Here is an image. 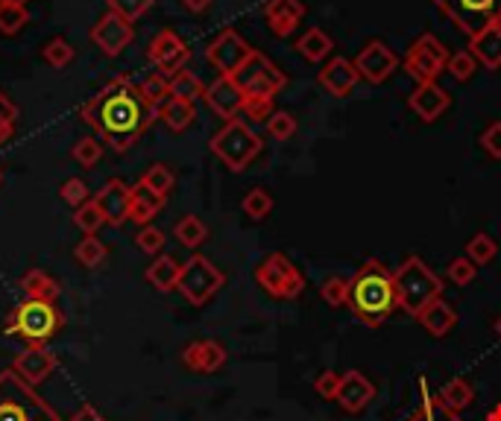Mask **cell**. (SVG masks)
<instances>
[{"label": "cell", "instance_id": "1", "mask_svg": "<svg viewBox=\"0 0 501 421\" xmlns=\"http://www.w3.org/2000/svg\"><path fill=\"white\" fill-rule=\"evenodd\" d=\"M79 120L89 123L115 152H127L159 120V108L144 100L141 86L120 74L79 108Z\"/></svg>", "mask_w": 501, "mask_h": 421}, {"label": "cell", "instance_id": "2", "mask_svg": "<svg viewBox=\"0 0 501 421\" xmlns=\"http://www.w3.org/2000/svg\"><path fill=\"white\" fill-rule=\"evenodd\" d=\"M350 307L367 328H381L399 307L393 270L379 261H367L350 278Z\"/></svg>", "mask_w": 501, "mask_h": 421}, {"label": "cell", "instance_id": "3", "mask_svg": "<svg viewBox=\"0 0 501 421\" xmlns=\"http://www.w3.org/2000/svg\"><path fill=\"white\" fill-rule=\"evenodd\" d=\"M393 284H396V302L399 311H405L408 316H420L431 302L443 299V281L440 275L431 270V266L416 258L408 255L393 270Z\"/></svg>", "mask_w": 501, "mask_h": 421}, {"label": "cell", "instance_id": "4", "mask_svg": "<svg viewBox=\"0 0 501 421\" xmlns=\"http://www.w3.org/2000/svg\"><path fill=\"white\" fill-rule=\"evenodd\" d=\"M0 421H62L53 406L36 395L30 384L6 369L0 372Z\"/></svg>", "mask_w": 501, "mask_h": 421}, {"label": "cell", "instance_id": "5", "mask_svg": "<svg viewBox=\"0 0 501 421\" xmlns=\"http://www.w3.org/2000/svg\"><path fill=\"white\" fill-rule=\"evenodd\" d=\"M65 316L56 307V302H36V299H24L6 319V331L21 336L30 345H45L50 336L59 334Z\"/></svg>", "mask_w": 501, "mask_h": 421}, {"label": "cell", "instance_id": "6", "mask_svg": "<svg viewBox=\"0 0 501 421\" xmlns=\"http://www.w3.org/2000/svg\"><path fill=\"white\" fill-rule=\"evenodd\" d=\"M214 156L229 167L232 173H244L249 164L256 161V156L261 152L264 140L253 132V126L244 123L241 118L226 120V126L208 140Z\"/></svg>", "mask_w": 501, "mask_h": 421}, {"label": "cell", "instance_id": "7", "mask_svg": "<svg viewBox=\"0 0 501 421\" xmlns=\"http://www.w3.org/2000/svg\"><path fill=\"white\" fill-rule=\"evenodd\" d=\"M232 79H235V86L244 91L246 100H264V103H273V97L282 91L287 82L282 70L258 50H253V56L235 70Z\"/></svg>", "mask_w": 501, "mask_h": 421}, {"label": "cell", "instance_id": "8", "mask_svg": "<svg viewBox=\"0 0 501 421\" xmlns=\"http://www.w3.org/2000/svg\"><path fill=\"white\" fill-rule=\"evenodd\" d=\"M431 4L461 26L469 38L490 26H501V0H431Z\"/></svg>", "mask_w": 501, "mask_h": 421}, {"label": "cell", "instance_id": "9", "mask_svg": "<svg viewBox=\"0 0 501 421\" xmlns=\"http://www.w3.org/2000/svg\"><path fill=\"white\" fill-rule=\"evenodd\" d=\"M256 281L273 299H297L305 290L302 272L297 270L294 261L282 255V252H273V255H267L256 266Z\"/></svg>", "mask_w": 501, "mask_h": 421}, {"label": "cell", "instance_id": "10", "mask_svg": "<svg viewBox=\"0 0 501 421\" xmlns=\"http://www.w3.org/2000/svg\"><path fill=\"white\" fill-rule=\"evenodd\" d=\"M223 284H226V275H223L205 255H193V258H188L183 263V272H179V287L176 290L183 293L188 304L203 307Z\"/></svg>", "mask_w": 501, "mask_h": 421}, {"label": "cell", "instance_id": "11", "mask_svg": "<svg viewBox=\"0 0 501 421\" xmlns=\"http://www.w3.org/2000/svg\"><path fill=\"white\" fill-rule=\"evenodd\" d=\"M445 62H449V50L443 47V41L431 33H423L405 56V70L416 79V86H425V82H437V77L445 70Z\"/></svg>", "mask_w": 501, "mask_h": 421}, {"label": "cell", "instance_id": "12", "mask_svg": "<svg viewBox=\"0 0 501 421\" xmlns=\"http://www.w3.org/2000/svg\"><path fill=\"white\" fill-rule=\"evenodd\" d=\"M249 56H253V47H249L235 30H223L212 45L205 47V59L220 77H232Z\"/></svg>", "mask_w": 501, "mask_h": 421}, {"label": "cell", "instance_id": "13", "mask_svg": "<svg viewBox=\"0 0 501 421\" xmlns=\"http://www.w3.org/2000/svg\"><path fill=\"white\" fill-rule=\"evenodd\" d=\"M147 56H150V62L156 65L159 74L173 77V74H179V70H185V65L191 59V47L173 30H162L150 41Z\"/></svg>", "mask_w": 501, "mask_h": 421}, {"label": "cell", "instance_id": "14", "mask_svg": "<svg viewBox=\"0 0 501 421\" xmlns=\"http://www.w3.org/2000/svg\"><path fill=\"white\" fill-rule=\"evenodd\" d=\"M355 67H358V74L364 77L367 82H372V86H379V82H384L390 74L396 70L399 59H396V53L390 50L384 41L379 38H372L367 41L364 47H360V53L355 56Z\"/></svg>", "mask_w": 501, "mask_h": 421}, {"label": "cell", "instance_id": "15", "mask_svg": "<svg viewBox=\"0 0 501 421\" xmlns=\"http://www.w3.org/2000/svg\"><path fill=\"white\" fill-rule=\"evenodd\" d=\"M56 369H59V360H56V354L47 345H26L16 357V363H12V372L30 386L47 381Z\"/></svg>", "mask_w": 501, "mask_h": 421}, {"label": "cell", "instance_id": "16", "mask_svg": "<svg viewBox=\"0 0 501 421\" xmlns=\"http://www.w3.org/2000/svg\"><path fill=\"white\" fill-rule=\"evenodd\" d=\"M203 100L208 103V108H212L217 118L235 120L244 111L246 97H244V91L238 86H235L232 77H217L212 86H205Z\"/></svg>", "mask_w": 501, "mask_h": 421}, {"label": "cell", "instance_id": "17", "mask_svg": "<svg viewBox=\"0 0 501 421\" xmlns=\"http://www.w3.org/2000/svg\"><path fill=\"white\" fill-rule=\"evenodd\" d=\"M94 202L100 205L103 217L109 226H123L130 220V205H132V188L123 179H111L97 190Z\"/></svg>", "mask_w": 501, "mask_h": 421}, {"label": "cell", "instance_id": "18", "mask_svg": "<svg viewBox=\"0 0 501 421\" xmlns=\"http://www.w3.org/2000/svg\"><path fill=\"white\" fill-rule=\"evenodd\" d=\"M132 24L123 21L115 12H106V15L91 26V41L100 47L106 56H118L123 53V47L132 41Z\"/></svg>", "mask_w": 501, "mask_h": 421}, {"label": "cell", "instance_id": "19", "mask_svg": "<svg viewBox=\"0 0 501 421\" xmlns=\"http://www.w3.org/2000/svg\"><path fill=\"white\" fill-rule=\"evenodd\" d=\"M375 398V386L367 375H360L358 369L340 375V389H338V404L346 413H364L370 401Z\"/></svg>", "mask_w": 501, "mask_h": 421}, {"label": "cell", "instance_id": "20", "mask_svg": "<svg viewBox=\"0 0 501 421\" xmlns=\"http://www.w3.org/2000/svg\"><path fill=\"white\" fill-rule=\"evenodd\" d=\"M452 97L445 88H440L437 82H425V86H416L408 106L413 108V115L425 120V123H434L445 108H449Z\"/></svg>", "mask_w": 501, "mask_h": 421}, {"label": "cell", "instance_id": "21", "mask_svg": "<svg viewBox=\"0 0 501 421\" xmlns=\"http://www.w3.org/2000/svg\"><path fill=\"white\" fill-rule=\"evenodd\" d=\"M183 363L191 372L212 375L223 366V363H226V348H223L217 340H197V343L185 345Z\"/></svg>", "mask_w": 501, "mask_h": 421}, {"label": "cell", "instance_id": "22", "mask_svg": "<svg viewBox=\"0 0 501 421\" xmlns=\"http://www.w3.org/2000/svg\"><path fill=\"white\" fill-rule=\"evenodd\" d=\"M302 15H305L302 0H267V6H264V18H267L270 30L278 38L294 33L302 21Z\"/></svg>", "mask_w": 501, "mask_h": 421}, {"label": "cell", "instance_id": "23", "mask_svg": "<svg viewBox=\"0 0 501 421\" xmlns=\"http://www.w3.org/2000/svg\"><path fill=\"white\" fill-rule=\"evenodd\" d=\"M360 79L358 67L352 59H343V56H338V59H331L323 70H319V86H323L331 97H346L355 82Z\"/></svg>", "mask_w": 501, "mask_h": 421}, {"label": "cell", "instance_id": "24", "mask_svg": "<svg viewBox=\"0 0 501 421\" xmlns=\"http://www.w3.org/2000/svg\"><path fill=\"white\" fill-rule=\"evenodd\" d=\"M416 322H420L431 336H437L440 340V336H445L457 325V311L445 299H437V302H431L420 316H416Z\"/></svg>", "mask_w": 501, "mask_h": 421}, {"label": "cell", "instance_id": "25", "mask_svg": "<svg viewBox=\"0 0 501 421\" xmlns=\"http://www.w3.org/2000/svg\"><path fill=\"white\" fill-rule=\"evenodd\" d=\"M469 53L475 56L486 70H498L501 67V26H490V30L469 38Z\"/></svg>", "mask_w": 501, "mask_h": 421}, {"label": "cell", "instance_id": "26", "mask_svg": "<svg viewBox=\"0 0 501 421\" xmlns=\"http://www.w3.org/2000/svg\"><path fill=\"white\" fill-rule=\"evenodd\" d=\"M164 196L152 193L150 188H144L141 181L132 188V205H130V220L135 222V226H150L152 220H156V214L164 208Z\"/></svg>", "mask_w": 501, "mask_h": 421}, {"label": "cell", "instance_id": "27", "mask_svg": "<svg viewBox=\"0 0 501 421\" xmlns=\"http://www.w3.org/2000/svg\"><path fill=\"white\" fill-rule=\"evenodd\" d=\"M179 272H183V263H176L171 255H162L147 266V281L159 293H173L179 287Z\"/></svg>", "mask_w": 501, "mask_h": 421}, {"label": "cell", "instance_id": "28", "mask_svg": "<svg viewBox=\"0 0 501 421\" xmlns=\"http://www.w3.org/2000/svg\"><path fill=\"white\" fill-rule=\"evenodd\" d=\"M21 290H24L26 299H36V302H56V299H59V284H56V278L47 275L45 270L24 272Z\"/></svg>", "mask_w": 501, "mask_h": 421}, {"label": "cell", "instance_id": "29", "mask_svg": "<svg viewBox=\"0 0 501 421\" xmlns=\"http://www.w3.org/2000/svg\"><path fill=\"white\" fill-rule=\"evenodd\" d=\"M159 118L164 120L167 129L185 132L188 126L193 123V118H197V111H193V103H185V100H176V97H171V100L159 108Z\"/></svg>", "mask_w": 501, "mask_h": 421}, {"label": "cell", "instance_id": "30", "mask_svg": "<svg viewBox=\"0 0 501 421\" xmlns=\"http://www.w3.org/2000/svg\"><path fill=\"white\" fill-rule=\"evenodd\" d=\"M437 398L449 406L452 413H461L466 410V406L472 404V398H475V389H472L464 377H454V381H445L437 392Z\"/></svg>", "mask_w": 501, "mask_h": 421}, {"label": "cell", "instance_id": "31", "mask_svg": "<svg viewBox=\"0 0 501 421\" xmlns=\"http://www.w3.org/2000/svg\"><path fill=\"white\" fill-rule=\"evenodd\" d=\"M420 386H423V404L416 406L413 416H411L408 421H461V416L452 413L449 406H445L437 395H428L425 381H423Z\"/></svg>", "mask_w": 501, "mask_h": 421}, {"label": "cell", "instance_id": "32", "mask_svg": "<svg viewBox=\"0 0 501 421\" xmlns=\"http://www.w3.org/2000/svg\"><path fill=\"white\" fill-rule=\"evenodd\" d=\"M331 38L323 33V30H319V26H314V30H308V33H305L299 41H297V50L305 56V59H308V62H323L326 59V56L331 53Z\"/></svg>", "mask_w": 501, "mask_h": 421}, {"label": "cell", "instance_id": "33", "mask_svg": "<svg viewBox=\"0 0 501 421\" xmlns=\"http://www.w3.org/2000/svg\"><path fill=\"white\" fill-rule=\"evenodd\" d=\"M173 234H176V241L183 243L185 249H200V246L208 241L205 222H203L200 217H193V214H188V217L179 220V222H176V229H173Z\"/></svg>", "mask_w": 501, "mask_h": 421}, {"label": "cell", "instance_id": "34", "mask_svg": "<svg viewBox=\"0 0 501 421\" xmlns=\"http://www.w3.org/2000/svg\"><path fill=\"white\" fill-rule=\"evenodd\" d=\"M203 94H205L203 79L197 74H191V70H179V74L171 77V97H176V100L193 103L200 100Z\"/></svg>", "mask_w": 501, "mask_h": 421}, {"label": "cell", "instance_id": "35", "mask_svg": "<svg viewBox=\"0 0 501 421\" xmlns=\"http://www.w3.org/2000/svg\"><path fill=\"white\" fill-rule=\"evenodd\" d=\"M141 185L167 200V196H171V190H173V185H176V176H173V170L167 164H152L150 170L141 176Z\"/></svg>", "mask_w": 501, "mask_h": 421}, {"label": "cell", "instance_id": "36", "mask_svg": "<svg viewBox=\"0 0 501 421\" xmlns=\"http://www.w3.org/2000/svg\"><path fill=\"white\" fill-rule=\"evenodd\" d=\"M141 94H144V100L150 106H156L162 108L167 100H171V77H164V74H150L144 82H141Z\"/></svg>", "mask_w": 501, "mask_h": 421}, {"label": "cell", "instance_id": "37", "mask_svg": "<svg viewBox=\"0 0 501 421\" xmlns=\"http://www.w3.org/2000/svg\"><path fill=\"white\" fill-rule=\"evenodd\" d=\"M74 258H77V263H82V266H89V270H97L103 261H106V246L97 241L94 234H86L82 241L77 243V249H74Z\"/></svg>", "mask_w": 501, "mask_h": 421}, {"label": "cell", "instance_id": "38", "mask_svg": "<svg viewBox=\"0 0 501 421\" xmlns=\"http://www.w3.org/2000/svg\"><path fill=\"white\" fill-rule=\"evenodd\" d=\"M496 255H498V243L493 241L490 234H484V231L475 234V237H472V241L466 243V258H469L472 263H475V266H486Z\"/></svg>", "mask_w": 501, "mask_h": 421}, {"label": "cell", "instance_id": "39", "mask_svg": "<svg viewBox=\"0 0 501 421\" xmlns=\"http://www.w3.org/2000/svg\"><path fill=\"white\" fill-rule=\"evenodd\" d=\"M30 24V12L26 6H16V4H0V33L4 36H16L24 26Z\"/></svg>", "mask_w": 501, "mask_h": 421}, {"label": "cell", "instance_id": "40", "mask_svg": "<svg viewBox=\"0 0 501 421\" xmlns=\"http://www.w3.org/2000/svg\"><path fill=\"white\" fill-rule=\"evenodd\" d=\"M103 222H106V217H103L100 205H97L94 200H89L86 205H79V208L74 210V226H77L82 234H97V229H100Z\"/></svg>", "mask_w": 501, "mask_h": 421}, {"label": "cell", "instance_id": "41", "mask_svg": "<svg viewBox=\"0 0 501 421\" xmlns=\"http://www.w3.org/2000/svg\"><path fill=\"white\" fill-rule=\"evenodd\" d=\"M41 56H45V62H47L50 67L62 70V67H68V65L74 62V56H77V53H74V47L68 45L65 38L56 36V38H50L47 45H45V50H41Z\"/></svg>", "mask_w": 501, "mask_h": 421}, {"label": "cell", "instance_id": "42", "mask_svg": "<svg viewBox=\"0 0 501 421\" xmlns=\"http://www.w3.org/2000/svg\"><path fill=\"white\" fill-rule=\"evenodd\" d=\"M319 296H323L329 307H350V278H340V275L329 278L323 290H319Z\"/></svg>", "mask_w": 501, "mask_h": 421}, {"label": "cell", "instance_id": "43", "mask_svg": "<svg viewBox=\"0 0 501 421\" xmlns=\"http://www.w3.org/2000/svg\"><path fill=\"white\" fill-rule=\"evenodd\" d=\"M244 214L246 217H253V220H264L273 210V196L267 190H261V188H253L246 196H244Z\"/></svg>", "mask_w": 501, "mask_h": 421}, {"label": "cell", "instance_id": "44", "mask_svg": "<svg viewBox=\"0 0 501 421\" xmlns=\"http://www.w3.org/2000/svg\"><path fill=\"white\" fill-rule=\"evenodd\" d=\"M445 70L457 79V82H466L472 74L478 70V59L472 56L469 50H461V53H449V62H445Z\"/></svg>", "mask_w": 501, "mask_h": 421}, {"label": "cell", "instance_id": "45", "mask_svg": "<svg viewBox=\"0 0 501 421\" xmlns=\"http://www.w3.org/2000/svg\"><path fill=\"white\" fill-rule=\"evenodd\" d=\"M267 135L273 140H290L297 135V118L290 111H273L267 118Z\"/></svg>", "mask_w": 501, "mask_h": 421}, {"label": "cell", "instance_id": "46", "mask_svg": "<svg viewBox=\"0 0 501 421\" xmlns=\"http://www.w3.org/2000/svg\"><path fill=\"white\" fill-rule=\"evenodd\" d=\"M152 4H156V0H109V12H115L123 21L135 24L141 15H147Z\"/></svg>", "mask_w": 501, "mask_h": 421}, {"label": "cell", "instance_id": "47", "mask_svg": "<svg viewBox=\"0 0 501 421\" xmlns=\"http://www.w3.org/2000/svg\"><path fill=\"white\" fill-rule=\"evenodd\" d=\"M71 156L79 167H94L103 156V144L97 138H79L74 144V149H71Z\"/></svg>", "mask_w": 501, "mask_h": 421}, {"label": "cell", "instance_id": "48", "mask_svg": "<svg viewBox=\"0 0 501 421\" xmlns=\"http://www.w3.org/2000/svg\"><path fill=\"white\" fill-rule=\"evenodd\" d=\"M475 272H478V266L472 263L469 258H454L449 263V270H445V278H449L454 287H466V284L475 281Z\"/></svg>", "mask_w": 501, "mask_h": 421}, {"label": "cell", "instance_id": "49", "mask_svg": "<svg viewBox=\"0 0 501 421\" xmlns=\"http://www.w3.org/2000/svg\"><path fill=\"white\" fill-rule=\"evenodd\" d=\"M59 196L71 208H79V205H86L91 200V190H89V185L82 179H68V181H62Z\"/></svg>", "mask_w": 501, "mask_h": 421}, {"label": "cell", "instance_id": "50", "mask_svg": "<svg viewBox=\"0 0 501 421\" xmlns=\"http://www.w3.org/2000/svg\"><path fill=\"white\" fill-rule=\"evenodd\" d=\"M135 246L147 252V255H159V252L164 249V231L156 226H141L135 234Z\"/></svg>", "mask_w": 501, "mask_h": 421}, {"label": "cell", "instance_id": "51", "mask_svg": "<svg viewBox=\"0 0 501 421\" xmlns=\"http://www.w3.org/2000/svg\"><path fill=\"white\" fill-rule=\"evenodd\" d=\"M314 389H317V395L319 398H326V401H338V389H340V375L338 372H331L326 369L323 375L314 381Z\"/></svg>", "mask_w": 501, "mask_h": 421}, {"label": "cell", "instance_id": "52", "mask_svg": "<svg viewBox=\"0 0 501 421\" xmlns=\"http://www.w3.org/2000/svg\"><path fill=\"white\" fill-rule=\"evenodd\" d=\"M481 147L486 149V156L501 159V120L490 123L481 135Z\"/></svg>", "mask_w": 501, "mask_h": 421}, {"label": "cell", "instance_id": "53", "mask_svg": "<svg viewBox=\"0 0 501 421\" xmlns=\"http://www.w3.org/2000/svg\"><path fill=\"white\" fill-rule=\"evenodd\" d=\"M244 115L253 118V120H267L273 115V103H264V100H246L244 103Z\"/></svg>", "mask_w": 501, "mask_h": 421}, {"label": "cell", "instance_id": "54", "mask_svg": "<svg viewBox=\"0 0 501 421\" xmlns=\"http://www.w3.org/2000/svg\"><path fill=\"white\" fill-rule=\"evenodd\" d=\"M18 120V106L12 103V97L0 94V126H16Z\"/></svg>", "mask_w": 501, "mask_h": 421}, {"label": "cell", "instance_id": "55", "mask_svg": "<svg viewBox=\"0 0 501 421\" xmlns=\"http://www.w3.org/2000/svg\"><path fill=\"white\" fill-rule=\"evenodd\" d=\"M68 421H109L100 410H97V406H91V404H82L79 410L68 418Z\"/></svg>", "mask_w": 501, "mask_h": 421}, {"label": "cell", "instance_id": "56", "mask_svg": "<svg viewBox=\"0 0 501 421\" xmlns=\"http://www.w3.org/2000/svg\"><path fill=\"white\" fill-rule=\"evenodd\" d=\"M183 6L188 12H193V15H200V12H205L208 6H212V0H183Z\"/></svg>", "mask_w": 501, "mask_h": 421}, {"label": "cell", "instance_id": "57", "mask_svg": "<svg viewBox=\"0 0 501 421\" xmlns=\"http://www.w3.org/2000/svg\"><path fill=\"white\" fill-rule=\"evenodd\" d=\"M12 132H16V126H0V147H4V144H9Z\"/></svg>", "mask_w": 501, "mask_h": 421}, {"label": "cell", "instance_id": "58", "mask_svg": "<svg viewBox=\"0 0 501 421\" xmlns=\"http://www.w3.org/2000/svg\"><path fill=\"white\" fill-rule=\"evenodd\" d=\"M486 421H501V404L496 406V410H493L490 416H486Z\"/></svg>", "mask_w": 501, "mask_h": 421}, {"label": "cell", "instance_id": "59", "mask_svg": "<svg viewBox=\"0 0 501 421\" xmlns=\"http://www.w3.org/2000/svg\"><path fill=\"white\" fill-rule=\"evenodd\" d=\"M0 4H16V6H26V0H0Z\"/></svg>", "mask_w": 501, "mask_h": 421}, {"label": "cell", "instance_id": "60", "mask_svg": "<svg viewBox=\"0 0 501 421\" xmlns=\"http://www.w3.org/2000/svg\"><path fill=\"white\" fill-rule=\"evenodd\" d=\"M496 334H498V336H501V316H498V319H496Z\"/></svg>", "mask_w": 501, "mask_h": 421}, {"label": "cell", "instance_id": "61", "mask_svg": "<svg viewBox=\"0 0 501 421\" xmlns=\"http://www.w3.org/2000/svg\"><path fill=\"white\" fill-rule=\"evenodd\" d=\"M0 181H4V170H0Z\"/></svg>", "mask_w": 501, "mask_h": 421}]
</instances>
